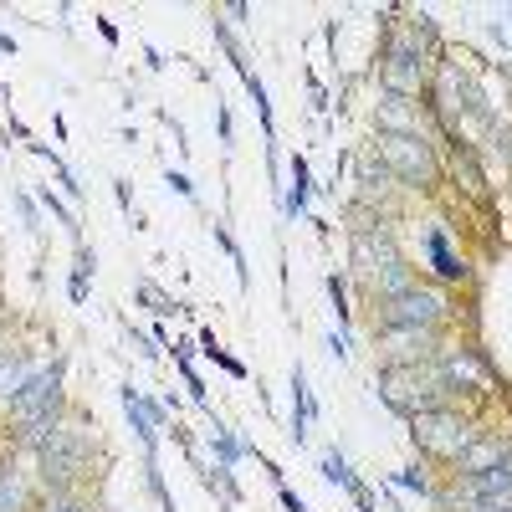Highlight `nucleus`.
<instances>
[{
	"label": "nucleus",
	"mask_w": 512,
	"mask_h": 512,
	"mask_svg": "<svg viewBox=\"0 0 512 512\" xmlns=\"http://www.w3.org/2000/svg\"><path fill=\"white\" fill-rule=\"evenodd\" d=\"M379 395H384V405H395V410L410 415V420L425 415V410H441V405L451 400L436 359H431V364H384Z\"/></svg>",
	"instance_id": "nucleus-1"
},
{
	"label": "nucleus",
	"mask_w": 512,
	"mask_h": 512,
	"mask_svg": "<svg viewBox=\"0 0 512 512\" xmlns=\"http://www.w3.org/2000/svg\"><path fill=\"white\" fill-rule=\"evenodd\" d=\"M431 26L425 16L410 26V31H390V47H384V88L395 98H420V88L431 82Z\"/></svg>",
	"instance_id": "nucleus-2"
},
{
	"label": "nucleus",
	"mask_w": 512,
	"mask_h": 512,
	"mask_svg": "<svg viewBox=\"0 0 512 512\" xmlns=\"http://www.w3.org/2000/svg\"><path fill=\"white\" fill-rule=\"evenodd\" d=\"M36 461H41V487H47V492H72V482L88 472V461H93L88 425H82V420H57L52 441L36 451Z\"/></svg>",
	"instance_id": "nucleus-3"
},
{
	"label": "nucleus",
	"mask_w": 512,
	"mask_h": 512,
	"mask_svg": "<svg viewBox=\"0 0 512 512\" xmlns=\"http://www.w3.org/2000/svg\"><path fill=\"white\" fill-rule=\"evenodd\" d=\"M410 425H415V446H420V451H431L436 461H461V451L477 441V436H472V425H466V415H456L451 405L425 410V415H415Z\"/></svg>",
	"instance_id": "nucleus-4"
},
{
	"label": "nucleus",
	"mask_w": 512,
	"mask_h": 512,
	"mask_svg": "<svg viewBox=\"0 0 512 512\" xmlns=\"http://www.w3.org/2000/svg\"><path fill=\"white\" fill-rule=\"evenodd\" d=\"M57 410H62V364L31 374L11 395V420L21 425V431L26 425H41V420H57Z\"/></svg>",
	"instance_id": "nucleus-5"
},
{
	"label": "nucleus",
	"mask_w": 512,
	"mask_h": 512,
	"mask_svg": "<svg viewBox=\"0 0 512 512\" xmlns=\"http://www.w3.org/2000/svg\"><path fill=\"white\" fill-rule=\"evenodd\" d=\"M379 159L405 185H436V154L420 134H379Z\"/></svg>",
	"instance_id": "nucleus-6"
},
{
	"label": "nucleus",
	"mask_w": 512,
	"mask_h": 512,
	"mask_svg": "<svg viewBox=\"0 0 512 512\" xmlns=\"http://www.w3.org/2000/svg\"><path fill=\"white\" fill-rule=\"evenodd\" d=\"M446 318V297L431 287H410L400 297L384 303V328H415V333H431Z\"/></svg>",
	"instance_id": "nucleus-7"
},
{
	"label": "nucleus",
	"mask_w": 512,
	"mask_h": 512,
	"mask_svg": "<svg viewBox=\"0 0 512 512\" xmlns=\"http://www.w3.org/2000/svg\"><path fill=\"white\" fill-rule=\"evenodd\" d=\"M379 134H420V108L410 98H384L379 103Z\"/></svg>",
	"instance_id": "nucleus-8"
},
{
	"label": "nucleus",
	"mask_w": 512,
	"mask_h": 512,
	"mask_svg": "<svg viewBox=\"0 0 512 512\" xmlns=\"http://www.w3.org/2000/svg\"><path fill=\"white\" fill-rule=\"evenodd\" d=\"M456 82H461V67H456V62H446V67H441V88H436V108H441V118H446V123L456 118ZM466 108L482 113V108H487V103H482V93H466Z\"/></svg>",
	"instance_id": "nucleus-9"
},
{
	"label": "nucleus",
	"mask_w": 512,
	"mask_h": 512,
	"mask_svg": "<svg viewBox=\"0 0 512 512\" xmlns=\"http://www.w3.org/2000/svg\"><path fill=\"white\" fill-rule=\"evenodd\" d=\"M497 461H507V441H502V436H487V441H472V446H466L456 466H461L466 477H472V472H487V466H497Z\"/></svg>",
	"instance_id": "nucleus-10"
},
{
	"label": "nucleus",
	"mask_w": 512,
	"mask_h": 512,
	"mask_svg": "<svg viewBox=\"0 0 512 512\" xmlns=\"http://www.w3.org/2000/svg\"><path fill=\"white\" fill-rule=\"evenodd\" d=\"M425 251H431V267H436L446 282H461V277H466V262L451 251V241H446V231H441V226H436L431 236H425Z\"/></svg>",
	"instance_id": "nucleus-11"
},
{
	"label": "nucleus",
	"mask_w": 512,
	"mask_h": 512,
	"mask_svg": "<svg viewBox=\"0 0 512 512\" xmlns=\"http://www.w3.org/2000/svg\"><path fill=\"white\" fill-rule=\"evenodd\" d=\"M26 507V472L16 461L0 466V512H21Z\"/></svg>",
	"instance_id": "nucleus-12"
},
{
	"label": "nucleus",
	"mask_w": 512,
	"mask_h": 512,
	"mask_svg": "<svg viewBox=\"0 0 512 512\" xmlns=\"http://www.w3.org/2000/svg\"><path fill=\"white\" fill-rule=\"evenodd\" d=\"M88 272H93V251L77 246V262H72V303H82V297H88Z\"/></svg>",
	"instance_id": "nucleus-13"
},
{
	"label": "nucleus",
	"mask_w": 512,
	"mask_h": 512,
	"mask_svg": "<svg viewBox=\"0 0 512 512\" xmlns=\"http://www.w3.org/2000/svg\"><path fill=\"white\" fill-rule=\"evenodd\" d=\"M303 205H308V164H303V159H292V195H287V210L297 216Z\"/></svg>",
	"instance_id": "nucleus-14"
},
{
	"label": "nucleus",
	"mask_w": 512,
	"mask_h": 512,
	"mask_svg": "<svg viewBox=\"0 0 512 512\" xmlns=\"http://www.w3.org/2000/svg\"><path fill=\"white\" fill-rule=\"evenodd\" d=\"M323 477H328V482H338V487H349V492L359 487V482H354V472H349V461L338 456V451H328V456H323Z\"/></svg>",
	"instance_id": "nucleus-15"
},
{
	"label": "nucleus",
	"mask_w": 512,
	"mask_h": 512,
	"mask_svg": "<svg viewBox=\"0 0 512 512\" xmlns=\"http://www.w3.org/2000/svg\"><path fill=\"white\" fill-rule=\"evenodd\" d=\"M41 200H47V210H52V216H57V221H62V226H67V231L77 236V221H72V210H67V205H62V200H57L52 190H47V195H41Z\"/></svg>",
	"instance_id": "nucleus-16"
},
{
	"label": "nucleus",
	"mask_w": 512,
	"mask_h": 512,
	"mask_svg": "<svg viewBox=\"0 0 512 512\" xmlns=\"http://www.w3.org/2000/svg\"><path fill=\"white\" fill-rule=\"evenodd\" d=\"M47 512H88L77 497H67V492H52V502H47Z\"/></svg>",
	"instance_id": "nucleus-17"
},
{
	"label": "nucleus",
	"mask_w": 512,
	"mask_h": 512,
	"mask_svg": "<svg viewBox=\"0 0 512 512\" xmlns=\"http://www.w3.org/2000/svg\"><path fill=\"white\" fill-rule=\"evenodd\" d=\"M169 190H175V195H195V185L185 175H175V169H169Z\"/></svg>",
	"instance_id": "nucleus-18"
},
{
	"label": "nucleus",
	"mask_w": 512,
	"mask_h": 512,
	"mask_svg": "<svg viewBox=\"0 0 512 512\" xmlns=\"http://www.w3.org/2000/svg\"><path fill=\"white\" fill-rule=\"evenodd\" d=\"M400 487H420L425 492V472H420V466H415V472H400Z\"/></svg>",
	"instance_id": "nucleus-19"
},
{
	"label": "nucleus",
	"mask_w": 512,
	"mask_h": 512,
	"mask_svg": "<svg viewBox=\"0 0 512 512\" xmlns=\"http://www.w3.org/2000/svg\"><path fill=\"white\" fill-rule=\"evenodd\" d=\"M282 507H287V512H308V507H303V497L287 492V487H282Z\"/></svg>",
	"instance_id": "nucleus-20"
},
{
	"label": "nucleus",
	"mask_w": 512,
	"mask_h": 512,
	"mask_svg": "<svg viewBox=\"0 0 512 512\" xmlns=\"http://www.w3.org/2000/svg\"><path fill=\"white\" fill-rule=\"evenodd\" d=\"M6 354H11V349H6V344H0V364H6Z\"/></svg>",
	"instance_id": "nucleus-21"
}]
</instances>
